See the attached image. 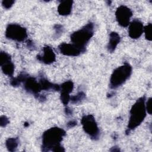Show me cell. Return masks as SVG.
Listing matches in <instances>:
<instances>
[{"instance_id":"1","label":"cell","mask_w":152,"mask_h":152,"mask_svg":"<svg viewBox=\"0 0 152 152\" xmlns=\"http://www.w3.org/2000/svg\"><path fill=\"white\" fill-rule=\"evenodd\" d=\"M66 132L63 129L55 126L45 131L42 135V151L54 152L65 151L61 142L65 136Z\"/></svg>"},{"instance_id":"2","label":"cell","mask_w":152,"mask_h":152,"mask_svg":"<svg viewBox=\"0 0 152 152\" xmlns=\"http://www.w3.org/2000/svg\"><path fill=\"white\" fill-rule=\"evenodd\" d=\"M145 96L139 98L132 106L130 110V117L126 130L128 134L132 130L135 129L144 120L146 116Z\"/></svg>"},{"instance_id":"3","label":"cell","mask_w":152,"mask_h":152,"mask_svg":"<svg viewBox=\"0 0 152 152\" xmlns=\"http://www.w3.org/2000/svg\"><path fill=\"white\" fill-rule=\"evenodd\" d=\"M94 34V24L88 23L82 28L72 33L70 36L72 44L83 50L86 51V45Z\"/></svg>"},{"instance_id":"4","label":"cell","mask_w":152,"mask_h":152,"mask_svg":"<svg viewBox=\"0 0 152 152\" xmlns=\"http://www.w3.org/2000/svg\"><path fill=\"white\" fill-rule=\"evenodd\" d=\"M132 69V66L128 62L116 68L111 75L110 87L113 89L122 86L131 76Z\"/></svg>"},{"instance_id":"5","label":"cell","mask_w":152,"mask_h":152,"mask_svg":"<svg viewBox=\"0 0 152 152\" xmlns=\"http://www.w3.org/2000/svg\"><path fill=\"white\" fill-rule=\"evenodd\" d=\"M81 123L83 128L91 139L97 140L99 137L100 131L94 117L92 115H86L82 117Z\"/></svg>"},{"instance_id":"6","label":"cell","mask_w":152,"mask_h":152,"mask_svg":"<svg viewBox=\"0 0 152 152\" xmlns=\"http://www.w3.org/2000/svg\"><path fill=\"white\" fill-rule=\"evenodd\" d=\"M5 35L7 39L17 42H23L27 37L26 28L16 23H11L7 26Z\"/></svg>"},{"instance_id":"7","label":"cell","mask_w":152,"mask_h":152,"mask_svg":"<svg viewBox=\"0 0 152 152\" xmlns=\"http://www.w3.org/2000/svg\"><path fill=\"white\" fill-rule=\"evenodd\" d=\"M115 16L118 24L123 27H126L130 23V18L132 16V12L128 7L122 5L117 8Z\"/></svg>"},{"instance_id":"8","label":"cell","mask_w":152,"mask_h":152,"mask_svg":"<svg viewBox=\"0 0 152 152\" xmlns=\"http://www.w3.org/2000/svg\"><path fill=\"white\" fill-rule=\"evenodd\" d=\"M0 65L3 73L9 77H12L14 71V65L11 61L10 55L5 52L0 53Z\"/></svg>"},{"instance_id":"9","label":"cell","mask_w":152,"mask_h":152,"mask_svg":"<svg viewBox=\"0 0 152 152\" xmlns=\"http://www.w3.org/2000/svg\"><path fill=\"white\" fill-rule=\"evenodd\" d=\"M23 83L24 88L27 92L36 97H39V93L42 91V88L39 82H37L35 78L28 75Z\"/></svg>"},{"instance_id":"10","label":"cell","mask_w":152,"mask_h":152,"mask_svg":"<svg viewBox=\"0 0 152 152\" xmlns=\"http://www.w3.org/2000/svg\"><path fill=\"white\" fill-rule=\"evenodd\" d=\"M144 31L142 23L138 19H134L129 24L128 34L133 39H138Z\"/></svg>"},{"instance_id":"11","label":"cell","mask_w":152,"mask_h":152,"mask_svg":"<svg viewBox=\"0 0 152 152\" xmlns=\"http://www.w3.org/2000/svg\"><path fill=\"white\" fill-rule=\"evenodd\" d=\"M58 48L60 52L65 56H77L81 53H84L81 49L72 43H66L64 42L58 46Z\"/></svg>"},{"instance_id":"12","label":"cell","mask_w":152,"mask_h":152,"mask_svg":"<svg viewBox=\"0 0 152 152\" xmlns=\"http://www.w3.org/2000/svg\"><path fill=\"white\" fill-rule=\"evenodd\" d=\"M37 59L39 61L49 65L55 61L56 56L51 47L49 46H45L43 48V55H37Z\"/></svg>"},{"instance_id":"13","label":"cell","mask_w":152,"mask_h":152,"mask_svg":"<svg viewBox=\"0 0 152 152\" xmlns=\"http://www.w3.org/2000/svg\"><path fill=\"white\" fill-rule=\"evenodd\" d=\"M73 1L71 0L62 1L58 7V12L59 15L65 16L69 15L72 11Z\"/></svg>"},{"instance_id":"14","label":"cell","mask_w":152,"mask_h":152,"mask_svg":"<svg viewBox=\"0 0 152 152\" xmlns=\"http://www.w3.org/2000/svg\"><path fill=\"white\" fill-rule=\"evenodd\" d=\"M120 40L121 37L118 33L115 31L111 32L109 34V39L107 46L108 51L110 53H113L115 50Z\"/></svg>"},{"instance_id":"15","label":"cell","mask_w":152,"mask_h":152,"mask_svg":"<svg viewBox=\"0 0 152 152\" xmlns=\"http://www.w3.org/2000/svg\"><path fill=\"white\" fill-rule=\"evenodd\" d=\"M39 82L40 84L42 90L48 91L50 90H52L54 91H59L61 89L60 86L50 83L43 77H41Z\"/></svg>"},{"instance_id":"16","label":"cell","mask_w":152,"mask_h":152,"mask_svg":"<svg viewBox=\"0 0 152 152\" xmlns=\"http://www.w3.org/2000/svg\"><path fill=\"white\" fill-rule=\"evenodd\" d=\"M18 138H9L5 141V145L9 151H15L18 145Z\"/></svg>"},{"instance_id":"17","label":"cell","mask_w":152,"mask_h":152,"mask_svg":"<svg viewBox=\"0 0 152 152\" xmlns=\"http://www.w3.org/2000/svg\"><path fill=\"white\" fill-rule=\"evenodd\" d=\"M61 92L66 93L68 94H70V93L72 92L73 88H74V83L71 80H68L62 83L61 86Z\"/></svg>"},{"instance_id":"18","label":"cell","mask_w":152,"mask_h":152,"mask_svg":"<svg viewBox=\"0 0 152 152\" xmlns=\"http://www.w3.org/2000/svg\"><path fill=\"white\" fill-rule=\"evenodd\" d=\"M86 97V94L84 92L80 91L77 94L71 96L70 97V100L72 103L74 104H78L81 102Z\"/></svg>"},{"instance_id":"19","label":"cell","mask_w":152,"mask_h":152,"mask_svg":"<svg viewBox=\"0 0 152 152\" xmlns=\"http://www.w3.org/2000/svg\"><path fill=\"white\" fill-rule=\"evenodd\" d=\"M145 34V37L146 40L151 41L152 39V24L148 23L145 27H144V31Z\"/></svg>"},{"instance_id":"20","label":"cell","mask_w":152,"mask_h":152,"mask_svg":"<svg viewBox=\"0 0 152 152\" xmlns=\"http://www.w3.org/2000/svg\"><path fill=\"white\" fill-rule=\"evenodd\" d=\"M70 97H71V96H69V94L66 93L61 92L60 99L64 105L66 106L68 104L69 102L70 101Z\"/></svg>"},{"instance_id":"21","label":"cell","mask_w":152,"mask_h":152,"mask_svg":"<svg viewBox=\"0 0 152 152\" xmlns=\"http://www.w3.org/2000/svg\"><path fill=\"white\" fill-rule=\"evenodd\" d=\"M14 1L12 0H4L2 2V5L5 9H10L14 4Z\"/></svg>"},{"instance_id":"22","label":"cell","mask_w":152,"mask_h":152,"mask_svg":"<svg viewBox=\"0 0 152 152\" xmlns=\"http://www.w3.org/2000/svg\"><path fill=\"white\" fill-rule=\"evenodd\" d=\"M10 123V121L8 118L4 115H2L0 118V125L2 127L6 126Z\"/></svg>"},{"instance_id":"23","label":"cell","mask_w":152,"mask_h":152,"mask_svg":"<svg viewBox=\"0 0 152 152\" xmlns=\"http://www.w3.org/2000/svg\"><path fill=\"white\" fill-rule=\"evenodd\" d=\"M151 102H152V99L151 97H150L148 100L147 102H146L145 104V109L146 111L149 115H151L152 113V109H151Z\"/></svg>"},{"instance_id":"24","label":"cell","mask_w":152,"mask_h":152,"mask_svg":"<svg viewBox=\"0 0 152 152\" xmlns=\"http://www.w3.org/2000/svg\"><path fill=\"white\" fill-rule=\"evenodd\" d=\"M77 121H71L69 122H68L66 124V126L68 128H72L74 126H75L77 125Z\"/></svg>"},{"instance_id":"25","label":"cell","mask_w":152,"mask_h":152,"mask_svg":"<svg viewBox=\"0 0 152 152\" xmlns=\"http://www.w3.org/2000/svg\"><path fill=\"white\" fill-rule=\"evenodd\" d=\"M27 47L28 48H34V46L33 43L31 41H30V40L28 41V42H27Z\"/></svg>"},{"instance_id":"26","label":"cell","mask_w":152,"mask_h":152,"mask_svg":"<svg viewBox=\"0 0 152 152\" xmlns=\"http://www.w3.org/2000/svg\"><path fill=\"white\" fill-rule=\"evenodd\" d=\"M65 113L67 115H70V114H71L72 112H71V110H70L69 108H66L65 109Z\"/></svg>"}]
</instances>
